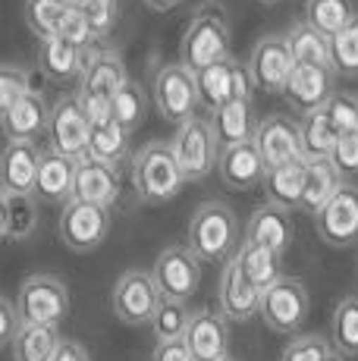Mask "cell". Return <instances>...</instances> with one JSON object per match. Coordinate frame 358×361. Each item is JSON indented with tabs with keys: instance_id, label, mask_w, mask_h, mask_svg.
Listing matches in <instances>:
<instances>
[{
	"instance_id": "obj_26",
	"label": "cell",
	"mask_w": 358,
	"mask_h": 361,
	"mask_svg": "<svg viewBox=\"0 0 358 361\" xmlns=\"http://www.w3.org/2000/svg\"><path fill=\"white\" fill-rule=\"evenodd\" d=\"M75 173H79V164L75 161L57 154V151H44L38 183H35V195L41 201H66L70 204L75 198Z\"/></svg>"
},
{
	"instance_id": "obj_14",
	"label": "cell",
	"mask_w": 358,
	"mask_h": 361,
	"mask_svg": "<svg viewBox=\"0 0 358 361\" xmlns=\"http://www.w3.org/2000/svg\"><path fill=\"white\" fill-rule=\"evenodd\" d=\"M154 280L161 286L163 298H173V302H189L198 293V283H202V261L189 252V248H163L154 261Z\"/></svg>"
},
{
	"instance_id": "obj_36",
	"label": "cell",
	"mask_w": 358,
	"mask_h": 361,
	"mask_svg": "<svg viewBox=\"0 0 358 361\" xmlns=\"http://www.w3.org/2000/svg\"><path fill=\"white\" fill-rule=\"evenodd\" d=\"M352 19H355L352 0H308L305 4V23L314 25L327 38L340 35Z\"/></svg>"
},
{
	"instance_id": "obj_49",
	"label": "cell",
	"mask_w": 358,
	"mask_h": 361,
	"mask_svg": "<svg viewBox=\"0 0 358 361\" xmlns=\"http://www.w3.org/2000/svg\"><path fill=\"white\" fill-rule=\"evenodd\" d=\"M151 361H195V355L185 345V339H176V343H157Z\"/></svg>"
},
{
	"instance_id": "obj_18",
	"label": "cell",
	"mask_w": 358,
	"mask_h": 361,
	"mask_svg": "<svg viewBox=\"0 0 358 361\" xmlns=\"http://www.w3.org/2000/svg\"><path fill=\"white\" fill-rule=\"evenodd\" d=\"M286 101L299 110L302 116L314 114V110L327 107V101L333 98V69L323 66H295L292 79L286 85Z\"/></svg>"
},
{
	"instance_id": "obj_47",
	"label": "cell",
	"mask_w": 358,
	"mask_h": 361,
	"mask_svg": "<svg viewBox=\"0 0 358 361\" xmlns=\"http://www.w3.org/2000/svg\"><path fill=\"white\" fill-rule=\"evenodd\" d=\"M19 330H23V317H19L16 302L0 298V343L13 345L16 343V336H19Z\"/></svg>"
},
{
	"instance_id": "obj_38",
	"label": "cell",
	"mask_w": 358,
	"mask_h": 361,
	"mask_svg": "<svg viewBox=\"0 0 358 361\" xmlns=\"http://www.w3.org/2000/svg\"><path fill=\"white\" fill-rule=\"evenodd\" d=\"M330 336H333V349L340 355L358 358V295H349L336 305Z\"/></svg>"
},
{
	"instance_id": "obj_54",
	"label": "cell",
	"mask_w": 358,
	"mask_h": 361,
	"mask_svg": "<svg viewBox=\"0 0 358 361\" xmlns=\"http://www.w3.org/2000/svg\"><path fill=\"white\" fill-rule=\"evenodd\" d=\"M208 4H214V0H208Z\"/></svg>"
},
{
	"instance_id": "obj_24",
	"label": "cell",
	"mask_w": 358,
	"mask_h": 361,
	"mask_svg": "<svg viewBox=\"0 0 358 361\" xmlns=\"http://www.w3.org/2000/svg\"><path fill=\"white\" fill-rule=\"evenodd\" d=\"M261 295L264 293H258L242 276L236 258L226 261V270L220 276V308H223V314L230 321H249L252 314H261Z\"/></svg>"
},
{
	"instance_id": "obj_48",
	"label": "cell",
	"mask_w": 358,
	"mask_h": 361,
	"mask_svg": "<svg viewBox=\"0 0 358 361\" xmlns=\"http://www.w3.org/2000/svg\"><path fill=\"white\" fill-rule=\"evenodd\" d=\"M330 161H333V166L340 173H358V132L340 138V145H336Z\"/></svg>"
},
{
	"instance_id": "obj_12",
	"label": "cell",
	"mask_w": 358,
	"mask_h": 361,
	"mask_svg": "<svg viewBox=\"0 0 358 361\" xmlns=\"http://www.w3.org/2000/svg\"><path fill=\"white\" fill-rule=\"evenodd\" d=\"M261 317L273 333L302 330L308 317V289L292 276H280L264 295H261Z\"/></svg>"
},
{
	"instance_id": "obj_13",
	"label": "cell",
	"mask_w": 358,
	"mask_h": 361,
	"mask_svg": "<svg viewBox=\"0 0 358 361\" xmlns=\"http://www.w3.org/2000/svg\"><path fill=\"white\" fill-rule=\"evenodd\" d=\"M252 85H254V79L249 73V63H239V60H233V57L220 60V63L198 73V94H202V104L208 110H214V114L226 101L252 98Z\"/></svg>"
},
{
	"instance_id": "obj_23",
	"label": "cell",
	"mask_w": 358,
	"mask_h": 361,
	"mask_svg": "<svg viewBox=\"0 0 358 361\" xmlns=\"http://www.w3.org/2000/svg\"><path fill=\"white\" fill-rule=\"evenodd\" d=\"M292 217H289L286 207L277 204H264L252 214L249 220V233H245V242H254V245H264L267 252L283 255L289 245H292Z\"/></svg>"
},
{
	"instance_id": "obj_30",
	"label": "cell",
	"mask_w": 358,
	"mask_h": 361,
	"mask_svg": "<svg viewBox=\"0 0 358 361\" xmlns=\"http://www.w3.org/2000/svg\"><path fill=\"white\" fill-rule=\"evenodd\" d=\"M38 230L35 195H0V233L10 242H23Z\"/></svg>"
},
{
	"instance_id": "obj_45",
	"label": "cell",
	"mask_w": 358,
	"mask_h": 361,
	"mask_svg": "<svg viewBox=\"0 0 358 361\" xmlns=\"http://www.w3.org/2000/svg\"><path fill=\"white\" fill-rule=\"evenodd\" d=\"M330 352H336V349L323 336H299L286 345L283 361H323Z\"/></svg>"
},
{
	"instance_id": "obj_1",
	"label": "cell",
	"mask_w": 358,
	"mask_h": 361,
	"mask_svg": "<svg viewBox=\"0 0 358 361\" xmlns=\"http://www.w3.org/2000/svg\"><path fill=\"white\" fill-rule=\"evenodd\" d=\"M129 82L123 57L116 51H88L85 73L79 79V101L85 107L88 120H113V98Z\"/></svg>"
},
{
	"instance_id": "obj_32",
	"label": "cell",
	"mask_w": 358,
	"mask_h": 361,
	"mask_svg": "<svg viewBox=\"0 0 358 361\" xmlns=\"http://www.w3.org/2000/svg\"><path fill=\"white\" fill-rule=\"evenodd\" d=\"M286 41H289V51H292V57H295V66L333 69V63H330V38L321 35L314 25L295 23L292 29L286 32Z\"/></svg>"
},
{
	"instance_id": "obj_15",
	"label": "cell",
	"mask_w": 358,
	"mask_h": 361,
	"mask_svg": "<svg viewBox=\"0 0 358 361\" xmlns=\"http://www.w3.org/2000/svg\"><path fill=\"white\" fill-rule=\"evenodd\" d=\"M254 145H258L267 170L305 161V154H302V126L292 123L289 116H267V120H261L258 129H254Z\"/></svg>"
},
{
	"instance_id": "obj_28",
	"label": "cell",
	"mask_w": 358,
	"mask_h": 361,
	"mask_svg": "<svg viewBox=\"0 0 358 361\" xmlns=\"http://www.w3.org/2000/svg\"><path fill=\"white\" fill-rule=\"evenodd\" d=\"M302 154H305V161H330L336 151V145H340V132H336L333 120H330L327 107L314 110V114L302 116Z\"/></svg>"
},
{
	"instance_id": "obj_9",
	"label": "cell",
	"mask_w": 358,
	"mask_h": 361,
	"mask_svg": "<svg viewBox=\"0 0 358 361\" xmlns=\"http://www.w3.org/2000/svg\"><path fill=\"white\" fill-rule=\"evenodd\" d=\"M51 151L70 157V161H85L88 157V138H92V120H88L85 107H82L79 94H63L51 107Z\"/></svg>"
},
{
	"instance_id": "obj_17",
	"label": "cell",
	"mask_w": 358,
	"mask_h": 361,
	"mask_svg": "<svg viewBox=\"0 0 358 361\" xmlns=\"http://www.w3.org/2000/svg\"><path fill=\"white\" fill-rule=\"evenodd\" d=\"M41 151L35 142H6L0 154V185L6 195H35Z\"/></svg>"
},
{
	"instance_id": "obj_50",
	"label": "cell",
	"mask_w": 358,
	"mask_h": 361,
	"mask_svg": "<svg viewBox=\"0 0 358 361\" xmlns=\"http://www.w3.org/2000/svg\"><path fill=\"white\" fill-rule=\"evenodd\" d=\"M54 361H92L88 358V352L82 349L79 343H70V339H63L57 349V355H54Z\"/></svg>"
},
{
	"instance_id": "obj_42",
	"label": "cell",
	"mask_w": 358,
	"mask_h": 361,
	"mask_svg": "<svg viewBox=\"0 0 358 361\" xmlns=\"http://www.w3.org/2000/svg\"><path fill=\"white\" fill-rule=\"evenodd\" d=\"M32 75L19 66H4L0 69V114L13 110L25 94H32Z\"/></svg>"
},
{
	"instance_id": "obj_11",
	"label": "cell",
	"mask_w": 358,
	"mask_h": 361,
	"mask_svg": "<svg viewBox=\"0 0 358 361\" xmlns=\"http://www.w3.org/2000/svg\"><path fill=\"white\" fill-rule=\"evenodd\" d=\"M292 69H295V57H292V51H289L286 35H264V38L252 47L249 73L261 92L283 94L289 79H292Z\"/></svg>"
},
{
	"instance_id": "obj_21",
	"label": "cell",
	"mask_w": 358,
	"mask_h": 361,
	"mask_svg": "<svg viewBox=\"0 0 358 361\" xmlns=\"http://www.w3.org/2000/svg\"><path fill=\"white\" fill-rule=\"evenodd\" d=\"M85 51L54 35L38 44V73L51 82H79L85 73Z\"/></svg>"
},
{
	"instance_id": "obj_51",
	"label": "cell",
	"mask_w": 358,
	"mask_h": 361,
	"mask_svg": "<svg viewBox=\"0 0 358 361\" xmlns=\"http://www.w3.org/2000/svg\"><path fill=\"white\" fill-rule=\"evenodd\" d=\"M179 4H183V0H144V6H151V10H157V13H167Z\"/></svg>"
},
{
	"instance_id": "obj_41",
	"label": "cell",
	"mask_w": 358,
	"mask_h": 361,
	"mask_svg": "<svg viewBox=\"0 0 358 361\" xmlns=\"http://www.w3.org/2000/svg\"><path fill=\"white\" fill-rule=\"evenodd\" d=\"M330 63L336 75H346V79L358 75V16L340 35L330 38Z\"/></svg>"
},
{
	"instance_id": "obj_52",
	"label": "cell",
	"mask_w": 358,
	"mask_h": 361,
	"mask_svg": "<svg viewBox=\"0 0 358 361\" xmlns=\"http://www.w3.org/2000/svg\"><path fill=\"white\" fill-rule=\"evenodd\" d=\"M323 361H346V355H340V352H330V355L323 358Z\"/></svg>"
},
{
	"instance_id": "obj_10",
	"label": "cell",
	"mask_w": 358,
	"mask_h": 361,
	"mask_svg": "<svg viewBox=\"0 0 358 361\" xmlns=\"http://www.w3.org/2000/svg\"><path fill=\"white\" fill-rule=\"evenodd\" d=\"M110 233V207L73 198L60 214V239L70 252H94Z\"/></svg>"
},
{
	"instance_id": "obj_3",
	"label": "cell",
	"mask_w": 358,
	"mask_h": 361,
	"mask_svg": "<svg viewBox=\"0 0 358 361\" xmlns=\"http://www.w3.org/2000/svg\"><path fill=\"white\" fill-rule=\"evenodd\" d=\"M236 245V214L220 201L202 204L189 220V252L198 261H226Z\"/></svg>"
},
{
	"instance_id": "obj_25",
	"label": "cell",
	"mask_w": 358,
	"mask_h": 361,
	"mask_svg": "<svg viewBox=\"0 0 358 361\" xmlns=\"http://www.w3.org/2000/svg\"><path fill=\"white\" fill-rule=\"evenodd\" d=\"M116 195H120V173L113 164H101V161H79V173H75V198L79 201H92L101 207H113Z\"/></svg>"
},
{
	"instance_id": "obj_7",
	"label": "cell",
	"mask_w": 358,
	"mask_h": 361,
	"mask_svg": "<svg viewBox=\"0 0 358 361\" xmlns=\"http://www.w3.org/2000/svg\"><path fill=\"white\" fill-rule=\"evenodd\" d=\"M19 317L23 327H60L66 314H70V293L57 276L35 274L19 286Z\"/></svg>"
},
{
	"instance_id": "obj_5",
	"label": "cell",
	"mask_w": 358,
	"mask_h": 361,
	"mask_svg": "<svg viewBox=\"0 0 358 361\" xmlns=\"http://www.w3.org/2000/svg\"><path fill=\"white\" fill-rule=\"evenodd\" d=\"M170 145H173V154L179 161V170H183L185 183L204 179L214 170V164L220 161V154H217L220 142H217L214 123L198 114L192 116V120H185L183 126H176V138Z\"/></svg>"
},
{
	"instance_id": "obj_4",
	"label": "cell",
	"mask_w": 358,
	"mask_h": 361,
	"mask_svg": "<svg viewBox=\"0 0 358 361\" xmlns=\"http://www.w3.org/2000/svg\"><path fill=\"white\" fill-rule=\"evenodd\" d=\"M151 98H154L157 114L163 116L173 126H183L185 120L198 114V75L192 69H185L183 63H167L157 69L154 75V88H151Z\"/></svg>"
},
{
	"instance_id": "obj_33",
	"label": "cell",
	"mask_w": 358,
	"mask_h": 361,
	"mask_svg": "<svg viewBox=\"0 0 358 361\" xmlns=\"http://www.w3.org/2000/svg\"><path fill=\"white\" fill-rule=\"evenodd\" d=\"M236 264H239V270H242V276L258 293H267V289L280 280V255L267 252L264 245L245 242L236 252Z\"/></svg>"
},
{
	"instance_id": "obj_22",
	"label": "cell",
	"mask_w": 358,
	"mask_h": 361,
	"mask_svg": "<svg viewBox=\"0 0 358 361\" xmlns=\"http://www.w3.org/2000/svg\"><path fill=\"white\" fill-rule=\"evenodd\" d=\"M0 126H4L6 142H35L41 132L51 126V110H47L41 92L25 94L13 110L0 114Z\"/></svg>"
},
{
	"instance_id": "obj_43",
	"label": "cell",
	"mask_w": 358,
	"mask_h": 361,
	"mask_svg": "<svg viewBox=\"0 0 358 361\" xmlns=\"http://www.w3.org/2000/svg\"><path fill=\"white\" fill-rule=\"evenodd\" d=\"M327 114L340 135H355L358 132V94H333L327 101Z\"/></svg>"
},
{
	"instance_id": "obj_29",
	"label": "cell",
	"mask_w": 358,
	"mask_h": 361,
	"mask_svg": "<svg viewBox=\"0 0 358 361\" xmlns=\"http://www.w3.org/2000/svg\"><path fill=\"white\" fill-rule=\"evenodd\" d=\"M305 176H308V161L277 166V170H267L264 176V192H267V204L277 207H302V195H305Z\"/></svg>"
},
{
	"instance_id": "obj_53",
	"label": "cell",
	"mask_w": 358,
	"mask_h": 361,
	"mask_svg": "<svg viewBox=\"0 0 358 361\" xmlns=\"http://www.w3.org/2000/svg\"><path fill=\"white\" fill-rule=\"evenodd\" d=\"M261 4H264V6H273V4H280V0H261Z\"/></svg>"
},
{
	"instance_id": "obj_34",
	"label": "cell",
	"mask_w": 358,
	"mask_h": 361,
	"mask_svg": "<svg viewBox=\"0 0 358 361\" xmlns=\"http://www.w3.org/2000/svg\"><path fill=\"white\" fill-rule=\"evenodd\" d=\"M75 4H79V0H25V6H23L25 25H29L41 41L54 38V35H60L66 19H70Z\"/></svg>"
},
{
	"instance_id": "obj_8",
	"label": "cell",
	"mask_w": 358,
	"mask_h": 361,
	"mask_svg": "<svg viewBox=\"0 0 358 361\" xmlns=\"http://www.w3.org/2000/svg\"><path fill=\"white\" fill-rule=\"evenodd\" d=\"M163 302V293L157 286L154 274L148 270H126V274L116 280L113 295H110V305H113V314L120 317L129 327H142V324H151Z\"/></svg>"
},
{
	"instance_id": "obj_20",
	"label": "cell",
	"mask_w": 358,
	"mask_h": 361,
	"mask_svg": "<svg viewBox=\"0 0 358 361\" xmlns=\"http://www.w3.org/2000/svg\"><path fill=\"white\" fill-rule=\"evenodd\" d=\"M217 170H220L223 185H230V189H236V192L252 189L254 183H264V176H267V164H264V157H261V151L254 142H242V145L223 148L220 151Z\"/></svg>"
},
{
	"instance_id": "obj_46",
	"label": "cell",
	"mask_w": 358,
	"mask_h": 361,
	"mask_svg": "<svg viewBox=\"0 0 358 361\" xmlns=\"http://www.w3.org/2000/svg\"><path fill=\"white\" fill-rule=\"evenodd\" d=\"M60 38H66L70 44L82 47V51H88V47L94 44V32H92V23H88L85 10H82V4H75V10L70 13V19L63 23V29H60Z\"/></svg>"
},
{
	"instance_id": "obj_19",
	"label": "cell",
	"mask_w": 358,
	"mask_h": 361,
	"mask_svg": "<svg viewBox=\"0 0 358 361\" xmlns=\"http://www.w3.org/2000/svg\"><path fill=\"white\" fill-rule=\"evenodd\" d=\"M185 345L192 349L195 361H226L230 349V330H226V314L217 311H195L192 324L185 330Z\"/></svg>"
},
{
	"instance_id": "obj_55",
	"label": "cell",
	"mask_w": 358,
	"mask_h": 361,
	"mask_svg": "<svg viewBox=\"0 0 358 361\" xmlns=\"http://www.w3.org/2000/svg\"><path fill=\"white\" fill-rule=\"evenodd\" d=\"M226 361H233V358H226Z\"/></svg>"
},
{
	"instance_id": "obj_40",
	"label": "cell",
	"mask_w": 358,
	"mask_h": 361,
	"mask_svg": "<svg viewBox=\"0 0 358 361\" xmlns=\"http://www.w3.org/2000/svg\"><path fill=\"white\" fill-rule=\"evenodd\" d=\"M189 324H192L189 305L173 302V298H163L157 314H154V321H151V330H154L157 343H176V339H185Z\"/></svg>"
},
{
	"instance_id": "obj_16",
	"label": "cell",
	"mask_w": 358,
	"mask_h": 361,
	"mask_svg": "<svg viewBox=\"0 0 358 361\" xmlns=\"http://www.w3.org/2000/svg\"><path fill=\"white\" fill-rule=\"evenodd\" d=\"M318 235L333 248L358 245V185H346L333 195L327 207L314 217Z\"/></svg>"
},
{
	"instance_id": "obj_37",
	"label": "cell",
	"mask_w": 358,
	"mask_h": 361,
	"mask_svg": "<svg viewBox=\"0 0 358 361\" xmlns=\"http://www.w3.org/2000/svg\"><path fill=\"white\" fill-rule=\"evenodd\" d=\"M60 343L63 339L57 336V327H29L25 324L13 343V361H54Z\"/></svg>"
},
{
	"instance_id": "obj_31",
	"label": "cell",
	"mask_w": 358,
	"mask_h": 361,
	"mask_svg": "<svg viewBox=\"0 0 358 361\" xmlns=\"http://www.w3.org/2000/svg\"><path fill=\"white\" fill-rule=\"evenodd\" d=\"M342 189L340 183V170L333 166V161H311L308 164V176H305V195H302V211L318 214L333 201V195Z\"/></svg>"
},
{
	"instance_id": "obj_27",
	"label": "cell",
	"mask_w": 358,
	"mask_h": 361,
	"mask_svg": "<svg viewBox=\"0 0 358 361\" xmlns=\"http://www.w3.org/2000/svg\"><path fill=\"white\" fill-rule=\"evenodd\" d=\"M214 132H217V142L223 148L230 145H242V142H254V129L258 123L252 120V98H236V101H226L223 107L214 114Z\"/></svg>"
},
{
	"instance_id": "obj_39",
	"label": "cell",
	"mask_w": 358,
	"mask_h": 361,
	"mask_svg": "<svg viewBox=\"0 0 358 361\" xmlns=\"http://www.w3.org/2000/svg\"><path fill=\"white\" fill-rule=\"evenodd\" d=\"M144 116H148V94L139 82L129 79L113 98V120L126 132H132L144 123Z\"/></svg>"
},
{
	"instance_id": "obj_6",
	"label": "cell",
	"mask_w": 358,
	"mask_h": 361,
	"mask_svg": "<svg viewBox=\"0 0 358 361\" xmlns=\"http://www.w3.org/2000/svg\"><path fill=\"white\" fill-rule=\"evenodd\" d=\"M226 51H230V25H226V19L217 16V13H202V16L192 19L189 32L183 35L179 63L198 75L202 69L230 57Z\"/></svg>"
},
{
	"instance_id": "obj_2",
	"label": "cell",
	"mask_w": 358,
	"mask_h": 361,
	"mask_svg": "<svg viewBox=\"0 0 358 361\" xmlns=\"http://www.w3.org/2000/svg\"><path fill=\"white\" fill-rule=\"evenodd\" d=\"M132 183H135L139 198L148 201V204H163V201L176 198L185 176L179 170L173 145H167V142L144 145L132 161Z\"/></svg>"
},
{
	"instance_id": "obj_44",
	"label": "cell",
	"mask_w": 358,
	"mask_h": 361,
	"mask_svg": "<svg viewBox=\"0 0 358 361\" xmlns=\"http://www.w3.org/2000/svg\"><path fill=\"white\" fill-rule=\"evenodd\" d=\"M82 10H85L88 23H92V32L94 38H104L110 35V29L116 25V19H120V6H116V0H79Z\"/></svg>"
},
{
	"instance_id": "obj_35",
	"label": "cell",
	"mask_w": 358,
	"mask_h": 361,
	"mask_svg": "<svg viewBox=\"0 0 358 361\" xmlns=\"http://www.w3.org/2000/svg\"><path fill=\"white\" fill-rule=\"evenodd\" d=\"M129 154V132L116 120L92 123V138H88V157L101 164H120Z\"/></svg>"
}]
</instances>
